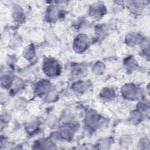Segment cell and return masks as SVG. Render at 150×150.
<instances>
[{
  "label": "cell",
  "mask_w": 150,
  "mask_h": 150,
  "mask_svg": "<svg viewBox=\"0 0 150 150\" xmlns=\"http://www.w3.org/2000/svg\"><path fill=\"white\" fill-rule=\"evenodd\" d=\"M140 36H139V35H138L137 33H132L128 34L126 36L125 41L128 45L133 46L138 43L140 40Z\"/></svg>",
  "instance_id": "52a82bcc"
},
{
  "label": "cell",
  "mask_w": 150,
  "mask_h": 150,
  "mask_svg": "<svg viewBox=\"0 0 150 150\" xmlns=\"http://www.w3.org/2000/svg\"><path fill=\"white\" fill-rule=\"evenodd\" d=\"M52 144L49 142V141L47 139H40L37 142L36 146H37V148L40 149H49L52 148L51 147Z\"/></svg>",
  "instance_id": "5bb4252c"
},
{
  "label": "cell",
  "mask_w": 150,
  "mask_h": 150,
  "mask_svg": "<svg viewBox=\"0 0 150 150\" xmlns=\"http://www.w3.org/2000/svg\"><path fill=\"white\" fill-rule=\"evenodd\" d=\"M84 71L85 70L82 67H77L76 69H75L73 74H74V76H82Z\"/></svg>",
  "instance_id": "d6986e66"
},
{
  "label": "cell",
  "mask_w": 150,
  "mask_h": 150,
  "mask_svg": "<svg viewBox=\"0 0 150 150\" xmlns=\"http://www.w3.org/2000/svg\"><path fill=\"white\" fill-rule=\"evenodd\" d=\"M12 76L9 73H6L1 76V84L5 87L8 86L12 83Z\"/></svg>",
  "instance_id": "7c38bea8"
},
{
  "label": "cell",
  "mask_w": 150,
  "mask_h": 150,
  "mask_svg": "<svg viewBox=\"0 0 150 150\" xmlns=\"http://www.w3.org/2000/svg\"><path fill=\"white\" fill-rule=\"evenodd\" d=\"M39 126V122L37 120H33L30 122H29L26 126L27 129L29 132L34 131Z\"/></svg>",
  "instance_id": "ac0fdd59"
},
{
  "label": "cell",
  "mask_w": 150,
  "mask_h": 150,
  "mask_svg": "<svg viewBox=\"0 0 150 150\" xmlns=\"http://www.w3.org/2000/svg\"><path fill=\"white\" fill-rule=\"evenodd\" d=\"M102 9H103V6L100 5H96L91 8L90 13L93 16H100L102 13Z\"/></svg>",
  "instance_id": "9a60e30c"
},
{
  "label": "cell",
  "mask_w": 150,
  "mask_h": 150,
  "mask_svg": "<svg viewBox=\"0 0 150 150\" xmlns=\"http://www.w3.org/2000/svg\"><path fill=\"white\" fill-rule=\"evenodd\" d=\"M135 64H136V63H135V60H134V59H132V58L129 59L127 61V62H126V66H127L128 68L130 69H132L133 67H134L135 66Z\"/></svg>",
  "instance_id": "ffe728a7"
},
{
  "label": "cell",
  "mask_w": 150,
  "mask_h": 150,
  "mask_svg": "<svg viewBox=\"0 0 150 150\" xmlns=\"http://www.w3.org/2000/svg\"><path fill=\"white\" fill-rule=\"evenodd\" d=\"M141 118V114L139 111H133L131 112L129 119L130 121L133 123H137L138 122Z\"/></svg>",
  "instance_id": "2e32d148"
},
{
  "label": "cell",
  "mask_w": 150,
  "mask_h": 150,
  "mask_svg": "<svg viewBox=\"0 0 150 150\" xmlns=\"http://www.w3.org/2000/svg\"><path fill=\"white\" fill-rule=\"evenodd\" d=\"M139 145L142 148H146V146H149V141L146 139H144L140 141Z\"/></svg>",
  "instance_id": "603a6c76"
},
{
  "label": "cell",
  "mask_w": 150,
  "mask_h": 150,
  "mask_svg": "<svg viewBox=\"0 0 150 150\" xmlns=\"http://www.w3.org/2000/svg\"><path fill=\"white\" fill-rule=\"evenodd\" d=\"M89 45V39L86 35L81 34L78 35L75 39L73 43L74 50L76 52H81L85 50Z\"/></svg>",
  "instance_id": "7a4b0ae2"
},
{
  "label": "cell",
  "mask_w": 150,
  "mask_h": 150,
  "mask_svg": "<svg viewBox=\"0 0 150 150\" xmlns=\"http://www.w3.org/2000/svg\"><path fill=\"white\" fill-rule=\"evenodd\" d=\"M60 136L66 139H71L73 137V129L72 128L69 126H65L61 128Z\"/></svg>",
  "instance_id": "9c48e42d"
},
{
  "label": "cell",
  "mask_w": 150,
  "mask_h": 150,
  "mask_svg": "<svg viewBox=\"0 0 150 150\" xmlns=\"http://www.w3.org/2000/svg\"><path fill=\"white\" fill-rule=\"evenodd\" d=\"M59 16V10L55 6H50L47 11V18L51 21L57 18Z\"/></svg>",
  "instance_id": "30bf717a"
},
{
  "label": "cell",
  "mask_w": 150,
  "mask_h": 150,
  "mask_svg": "<svg viewBox=\"0 0 150 150\" xmlns=\"http://www.w3.org/2000/svg\"><path fill=\"white\" fill-rule=\"evenodd\" d=\"M121 93L125 98L129 100L136 99L138 96L137 88L132 84H126L123 86L121 88Z\"/></svg>",
  "instance_id": "3957f363"
},
{
  "label": "cell",
  "mask_w": 150,
  "mask_h": 150,
  "mask_svg": "<svg viewBox=\"0 0 150 150\" xmlns=\"http://www.w3.org/2000/svg\"><path fill=\"white\" fill-rule=\"evenodd\" d=\"M73 89L79 93H82L85 91L87 88V84L84 82L80 81L76 83L73 87Z\"/></svg>",
  "instance_id": "4fadbf2b"
},
{
  "label": "cell",
  "mask_w": 150,
  "mask_h": 150,
  "mask_svg": "<svg viewBox=\"0 0 150 150\" xmlns=\"http://www.w3.org/2000/svg\"><path fill=\"white\" fill-rule=\"evenodd\" d=\"M12 14L13 18L18 21H21L23 18V11L22 8L18 5H13L12 8Z\"/></svg>",
  "instance_id": "8992f818"
},
{
  "label": "cell",
  "mask_w": 150,
  "mask_h": 150,
  "mask_svg": "<svg viewBox=\"0 0 150 150\" xmlns=\"http://www.w3.org/2000/svg\"><path fill=\"white\" fill-rule=\"evenodd\" d=\"M51 88L50 83L46 80L39 81L36 87V91L38 94H43L48 93Z\"/></svg>",
  "instance_id": "277c9868"
},
{
  "label": "cell",
  "mask_w": 150,
  "mask_h": 150,
  "mask_svg": "<svg viewBox=\"0 0 150 150\" xmlns=\"http://www.w3.org/2000/svg\"><path fill=\"white\" fill-rule=\"evenodd\" d=\"M43 71L48 76H56L59 71V65L56 60L48 59L43 63Z\"/></svg>",
  "instance_id": "6da1fadb"
},
{
  "label": "cell",
  "mask_w": 150,
  "mask_h": 150,
  "mask_svg": "<svg viewBox=\"0 0 150 150\" xmlns=\"http://www.w3.org/2000/svg\"><path fill=\"white\" fill-rule=\"evenodd\" d=\"M12 41L15 42V43H13V42H11V46H12L13 48L15 49V48H16V47H18V46H19L20 43H21V41H20L19 39H13Z\"/></svg>",
  "instance_id": "7402d4cb"
},
{
  "label": "cell",
  "mask_w": 150,
  "mask_h": 150,
  "mask_svg": "<svg viewBox=\"0 0 150 150\" xmlns=\"http://www.w3.org/2000/svg\"><path fill=\"white\" fill-rule=\"evenodd\" d=\"M105 70V65L103 63L98 62L95 63L93 67V73L96 75H100Z\"/></svg>",
  "instance_id": "8fae6325"
},
{
  "label": "cell",
  "mask_w": 150,
  "mask_h": 150,
  "mask_svg": "<svg viewBox=\"0 0 150 150\" xmlns=\"http://www.w3.org/2000/svg\"><path fill=\"white\" fill-rule=\"evenodd\" d=\"M99 118L96 112L91 111L88 113L86 118V122L90 127H95L98 124Z\"/></svg>",
  "instance_id": "5b68a950"
},
{
  "label": "cell",
  "mask_w": 150,
  "mask_h": 150,
  "mask_svg": "<svg viewBox=\"0 0 150 150\" xmlns=\"http://www.w3.org/2000/svg\"><path fill=\"white\" fill-rule=\"evenodd\" d=\"M100 95L104 100L109 101L114 98L115 93L112 88H105L102 90V91L100 93Z\"/></svg>",
  "instance_id": "ba28073f"
},
{
  "label": "cell",
  "mask_w": 150,
  "mask_h": 150,
  "mask_svg": "<svg viewBox=\"0 0 150 150\" xmlns=\"http://www.w3.org/2000/svg\"><path fill=\"white\" fill-rule=\"evenodd\" d=\"M56 97V93L54 91H51L50 93H48V94L46 98L48 101H53Z\"/></svg>",
  "instance_id": "44dd1931"
},
{
  "label": "cell",
  "mask_w": 150,
  "mask_h": 150,
  "mask_svg": "<svg viewBox=\"0 0 150 150\" xmlns=\"http://www.w3.org/2000/svg\"><path fill=\"white\" fill-rule=\"evenodd\" d=\"M24 56L28 59H30L34 57L35 50L32 46H29L24 51Z\"/></svg>",
  "instance_id": "e0dca14e"
}]
</instances>
